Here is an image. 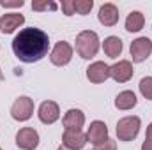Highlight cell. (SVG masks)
I'll return each instance as SVG.
<instances>
[{
  "label": "cell",
  "mask_w": 152,
  "mask_h": 150,
  "mask_svg": "<svg viewBox=\"0 0 152 150\" xmlns=\"http://www.w3.org/2000/svg\"><path fill=\"white\" fill-rule=\"evenodd\" d=\"M103 50H104L106 57H110V58H117V57H120V53H122V41L117 37V36H110V37L104 39V42H103Z\"/></svg>",
  "instance_id": "cell-17"
},
{
  "label": "cell",
  "mask_w": 152,
  "mask_h": 150,
  "mask_svg": "<svg viewBox=\"0 0 152 150\" xmlns=\"http://www.w3.org/2000/svg\"><path fill=\"white\" fill-rule=\"evenodd\" d=\"M143 25H145V16L140 11H133L126 18V30L127 32H140L143 28Z\"/></svg>",
  "instance_id": "cell-18"
},
{
  "label": "cell",
  "mask_w": 152,
  "mask_h": 150,
  "mask_svg": "<svg viewBox=\"0 0 152 150\" xmlns=\"http://www.w3.org/2000/svg\"><path fill=\"white\" fill-rule=\"evenodd\" d=\"M133 74H134V69H133V64L129 60H118L117 64L110 67V78H113L117 83L129 81Z\"/></svg>",
  "instance_id": "cell-8"
},
{
  "label": "cell",
  "mask_w": 152,
  "mask_h": 150,
  "mask_svg": "<svg viewBox=\"0 0 152 150\" xmlns=\"http://www.w3.org/2000/svg\"><path fill=\"white\" fill-rule=\"evenodd\" d=\"M34 113V101L27 95L18 97L11 106V117L18 122H27Z\"/></svg>",
  "instance_id": "cell-4"
},
{
  "label": "cell",
  "mask_w": 152,
  "mask_h": 150,
  "mask_svg": "<svg viewBox=\"0 0 152 150\" xmlns=\"http://www.w3.org/2000/svg\"><path fill=\"white\" fill-rule=\"evenodd\" d=\"M62 124L66 127V131H81L83 124H85V115L81 110H69V111L64 115L62 118Z\"/></svg>",
  "instance_id": "cell-15"
},
{
  "label": "cell",
  "mask_w": 152,
  "mask_h": 150,
  "mask_svg": "<svg viewBox=\"0 0 152 150\" xmlns=\"http://www.w3.org/2000/svg\"><path fill=\"white\" fill-rule=\"evenodd\" d=\"M16 145L21 150H36L39 145V134L34 127H21L16 133Z\"/></svg>",
  "instance_id": "cell-6"
},
{
  "label": "cell",
  "mask_w": 152,
  "mask_h": 150,
  "mask_svg": "<svg viewBox=\"0 0 152 150\" xmlns=\"http://www.w3.org/2000/svg\"><path fill=\"white\" fill-rule=\"evenodd\" d=\"M57 150H69V149H66V147L62 145V147H58V149H57Z\"/></svg>",
  "instance_id": "cell-27"
},
{
  "label": "cell",
  "mask_w": 152,
  "mask_h": 150,
  "mask_svg": "<svg viewBox=\"0 0 152 150\" xmlns=\"http://www.w3.org/2000/svg\"><path fill=\"white\" fill-rule=\"evenodd\" d=\"M129 51H131L133 62L140 64V62H143V60H145V58H147V57L152 53V41L149 37H138V39H134V41L131 42Z\"/></svg>",
  "instance_id": "cell-7"
},
{
  "label": "cell",
  "mask_w": 152,
  "mask_h": 150,
  "mask_svg": "<svg viewBox=\"0 0 152 150\" xmlns=\"http://www.w3.org/2000/svg\"><path fill=\"white\" fill-rule=\"evenodd\" d=\"M140 92H142V95L145 97V99H149L152 101V76H147V78H142V81H140Z\"/></svg>",
  "instance_id": "cell-20"
},
{
  "label": "cell",
  "mask_w": 152,
  "mask_h": 150,
  "mask_svg": "<svg viewBox=\"0 0 152 150\" xmlns=\"http://www.w3.org/2000/svg\"><path fill=\"white\" fill-rule=\"evenodd\" d=\"M142 150H152V141L145 140V141H143V145H142Z\"/></svg>",
  "instance_id": "cell-26"
},
{
  "label": "cell",
  "mask_w": 152,
  "mask_h": 150,
  "mask_svg": "<svg viewBox=\"0 0 152 150\" xmlns=\"http://www.w3.org/2000/svg\"><path fill=\"white\" fill-rule=\"evenodd\" d=\"M145 140L152 141V124H149V125H147V136H145Z\"/></svg>",
  "instance_id": "cell-25"
},
{
  "label": "cell",
  "mask_w": 152,
  "mask_h": 150,
  "mask_svg": "<svg viewBox=\"0 0 152 150\" xmlns=\"http://www.w3.org/2000/svg\"><path fill=\"white\" fill-rule=\"evenodd\" d=\"M96 150H117V143H115L113 140H106V141H103V143H99V145H96Z\"/></svg>",
  "instance_id": "cell-23"
},
{
  "label": "cell",
  "mask_w": 152,
  "mask_h": 150,
  "mask_svg": "<svg viewBox=\"0 0 152 150\" xmlns=\"http://www.w3.org/2000/svg\"><path fill=\"white\" fill-rule=\"evenodd\" d=\"M71 58H73V46L69 42H66V41L57 42L55 48L51 50V55H50L51 64L53 66H58V67L67 66L71 62Z\"/></svg>",
  "instance_id": "cell-5"
},
{
  "label": "cell",
  "mask_w": 152,
  "mask_h": 150,
  "mask_svg": "<svg viewBox=\"0 0 152 150\" xmlns=\"http://www.w3.org/2000/svg\"><path fill=\"white\" fill-rule=\"evenodd\" d=\"M136 103H138V99H136L134 92H131V90H124V92H120L115 97V106L118 110H124V111L126 110H133L136 106Z\"/></svg>",
  "instance_id": "cell-16"
},
{
  "label": "cell",
  "mask_w": 152,
  "mask_h": 150,
  "mask_svg": "<svg viewBox=\"0 0 152 150\" xmlns=\"http://www.w3.org/2000/svg\"><path fill=\"white\" fill-rule=\"evenodd\" d=\"M87 78L92 83H104L110 78V66L104 62H94L87 67Z\"/></svg>",
  "instance_id": "cell-12"
},
{
  "label": "cell",
  "mask_w": 152,
  "mask_h": 150,
  "mask_svg": "<svg viewBox=\"0 0 152 150\" xmlns=\"http://www.w3.org/2000/svg\"><path fill=\"white\" fill-rule=\"evenodd\" d=\"M48 50H50L48 34L42 32L41 28H36V27H28V28L20 30V34L12 41L14 55L25 64L39 62L42 57H46Z\"/></svg>",
  "instance_id": "cell-1"
},
{
  "label": "cell",
  "mask_w": 152,
  "mask_h": 150,
  "mask_svg": "<svg viewBox=\"0 0 152 150\" xmlns=\"http://www.w3.org/2000/svg\"><path fill=\"white\" fill-rule=\"evenodd\" d=\"M60 7H62V11H64V14H66V16H73V14H75V5H73V0H62Z\"/></svg>",
  "instance_id": "cell-22"
},
{
  "label": "cell",
  "mask_w": 152,
  "mask_h": 150,
  "mask_svg": "<svg viewBox=\"0 0 152 150\" xmlns=\"http://www.w3.org/2000/svg\"><path fill=\"white\" fill-rule=\"evenodd\" d=\"M87 140L90 143H94V145H99V143L106 141L108 140V127H106V124L101 122V120H94L90 124L88 131H87Z\"/></svg>",
  "instance_id": "cell-10"
},
{
  "label": "cell",
  "mask_w": 152,
  "mask_h": 150,
  "mask_svg": "<svg viewBox=\"0 0 152 150\" xmlns=\"http://www.w3.org/2000/svg\"><path fill=\"white\" fill-rule=\"evenodd\" d=\"M25 2L23 0H0L2 7H21Z\"/></svg>",
  "instance_id": "cell-24"
},
{
  "label": "cell",
  "mask_w": 152,
  "mask_h": 150,
  "mask_svg": "<svg viewBox=\"0 0 152 150\" xmlns=\"http://www.w3.org/2000/svg\"><path fill=\"white\" fill-rule=\"evenodd\" d=\"M62 143L69 150H81L87 143V134H83L81 131H64Z\"/></svg>",
  "instance_id": "cell-13"
},
{
  "label": "cell",
  "mask_w": 152,
  "mask_h": 150,
  "mask_svg": "<svg viewBox=\"0 0 152 150\" xmlns=\"http://www.w3.org/2000/svg\"><path fill=\"white\" fill-rule=\"evenodd\" d=\"M97 50H99V37L96 32L92 30H83L78 34L76 37V53L85 58V60H90L97 55Z\"/></svg>",
  "instance_id": "cell-2"
},
{
  "label": "cell",
  "mask_w": 152,
  "mask_h": 150,
  "mask_svg": "<svg viewBox=\"0 0 152 150\" xmlns=\"http://www.w3.org/2000/svg\"><path fill=\"white\" fill-rule=\"evenodd\" d=\"M140 117H124L117 122V136L120 141H133L140 133Z\"/></svg>",
  "instance_id": "cell-3"
},
{
  "label": "cell",
  "mask_w": 152,
  "mask_h": 150,
  "mask_svg": "<svg viewBox=\"0 0 152 150\" xmlns=\"http://www.w3.org/2000/svg\"><path fill=\"white\" fill-rule=\"evenodd\" d=\"M39 120L42 122V124H46V125H50V124H55L57 120H58V117H60V108H58V104L55 103V101H44V103H41V106H39Z\"/></svg>",
  "instance_id": "cell-9"
},
{
  "label": "cell",
  "mask_w": 152,
  "mask_h": 150,
  "mask_svg": "<svg viewBox=\"0 0 152 150\" xmlns=\"http://www.w3.org/2000/svg\"><path fill=\"white\" fill-rule=\"evenodd\" d=\"M73 5H75V12L85 16V14H88V12L92 11L94 2H92V0H73Z\"/></svg>",
  "instance_id": "cell-19"
},
{
  "label": "cell",
  "mask_w": 152,
  "mask_h": 150,
  "mask_svg": "<svg viewBox=\"0 0 152 150\" xmlns=\"http://www.w3.org/2000/svg\"><path fill=\"white\" fill-rule=\"evenodd\" d=\"M58 5L55 4V2H51V0H34L32 2V9L34 11H55Z\"/></svg>",
  "instance_id": "cell-21"
},
{
  "label": "cell",
  "mask_w": 152,
  "mask_h": 150,
  "mask_svg": "<svg viewBox=\"0 0 152 150\" xmlns=\"http://www.w3.org/2000/svg\"><path fill=\"white\" fill-rule=\"evenodd\" d=\"M118 9L115 7L113 4H103L101 9H99V23L104 25V27H115L118 23Z\"/></svg>",
  "instance_id": "cell-14"
},
{
  "label": "cell",
  "mask_w": 152,
  "mask_h": 150,
  "mask_svg": "<svg viewBox=\"0 0 152 150\" xmlns=\"http://www.w3.org/2000/svg\"><path fill=\"white\" fill-rule=\"evenodd\" d=\"M0 150H2V149H0Z\"/></svg>",
  "instance_id": "cell-29"
},
{
  "label": "cell",
  "mask_w": 152,
  "mask_h": 150,
  "mask_svg": "<svg viewBox=\"0 0 152 150\" xmlns=\"http://www.w3.org/2000/svg\"><path fill=\"white\" fill-rule=\"evenodd\" d=\"M2 79H4V74H2V69H0V81H2Z\"/></svg>",
  "instance_id": "cell-28"
},
{
  "label": "cell",
  "mask_w": 152,
  "mask_h": 150,
  "mask_svg": "<svg viewBox=\"0 0 152 150\" xmlns=\"http://www.w3.org/2000/svg\"><path fill=\"white\" fill-rule=\"evenodd\" d=\"M25 23V16L20 12H7L0 18V30L2 34H12Z\"/></svg>",
  "instance_id": "cell-11"
}]
</instances>
